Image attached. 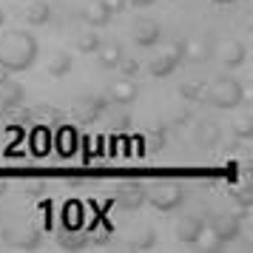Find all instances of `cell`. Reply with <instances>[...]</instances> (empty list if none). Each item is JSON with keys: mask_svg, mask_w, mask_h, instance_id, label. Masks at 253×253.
<instances>
[{"mask_svg": "<svg viewBox=\"0 0 253 253\" xmlns=\"http://www.w3.org/2000/svg\"><path fill=\"white\" fill-rule=\"evenodd\" d=\"M37 37L23 29H9L0 35V66L14 74V71H29L37 60Z\"/></svg>", "mask_w": 253, "mask_h": 253, "instance_id": "1", "label": "cell"}, {"mask_svg": "<svg viewBox=\"0 0 253 253\" xmlns=\"http://www.w3.org/2000/svg\"><path fill=\"white\" fill-rule=\"evenodd\" d=\"M242 97H245V85L239 80L219 77L211 85H205L202 103L213 105V108H236V105H242Z\"/></svg>", "mask_w": 253, "mask_h": 253, "instance_id": "2", "label": "cell"}, {"mask_svg": "<svg viewBox=\"0 0 253 253\" xmlns=\"http://www.w3.org/2000/svg\"><path fill=\"white\" fill-rule=\"evenodd\" d=\"M145 202L162 211V213H168V211H176V208L185 202V188L176 182H162V185H154L145 196Z\"/></svg>", "mask_w": 253, "mask_h": 253, "instance_id": "3", "label": "cell"}, {"mask_svg": "<svg viewBox=\"0 0 253 253\" xmlns=\"http://www.w3.org/2000/svg\"><path fill=\"white\" fill-rule=\"evenodd\" d=\"M185 60V40H176L173 46H168L162 54H154L148 60V74L151 77H168L176 71V66Z\"/></svg>", "mask_w": 253, "mask_h": 253, "instance_id": "4", "label": "cell"}, {"mask_svg": "<svg viewBox=\"0 0 253 253\" xmlns=\"http://www.w3.org/2000/svg\"><path fill=\"white\" fill-rule=\"evenodd\" d=\"M160 35H162L160 23H157V20H148V17H139V20H134V26H131V40L142 48L157 46V43H160Z\"/></svg>", "mask_w": 253, "mask_h": 253, "instance_id": "5", "label": "cell"}, {"mask_svg": "<svg viewBox=\"0 0 253 253\" xmlns=\"http://www.w3.org/2000/svg\"><path fill=\"white\" fill-rule=\"evenodd\" d=\"M205 219L196 216V213H191V216H182L179 222H176V239L185 242V245H196L199 242V236H202V230H205Z\"/></svg>", "mask_w": 253, "mask_h": 253, "instance_id": "6", "label": "cell"}, {"mask_svg": "<svg viewBox=\"0 0 253 253\" xmlns=\"http://www.w3.org/2000/svg\"><path fill=\"white\" fill-rule=\"evenodd\" d=\"M216 57L225 69H239L242 63H245V57H248V48L239 40H225V43H219Z\"/></svg>", "mask_w": 253, "mask_h": 253, "instance_id": "7", "label": "cell"}, {"mask_svg": "<svg viewBox=\"0 0 253 253\" xmlns=\"http://www.w3.org/2000/svg\"><path fill=\"white\" fill-rule=\"evenodd\" d=\"M145 196L148 191L142 188V185H123V188H117V208H123V211H137V208L145 205Z\"/></svg>", "mask_w": 253, "mask_h": 253, "instance_id": "8", "label": "cell"}, {"mask_svg": "<svg viewBox=\"0 0 253 253\" xmlns=\"http://www.w3.org/2000/svg\"><path fill=\"white\" fill-rule=\"evenodd\" d=\"M108 97H111L114 103H120V105L137 103V97H139V83L134 80V77H123V80H117L114 85L108 88Z\"/></svg>", "mask_w": 253, "mask_h": 253, "instance_id": "9", "label": "cell"}, {"mask_svg": "<svg viewBox=\"0 0 253 253\" xmlns=\"http://www.w3.org/2000/svg\"><path fill=\"white\" fill-rule=\"evenodd\" d=\"M23 103V85L14 80H6L0 83V117H6L12 108Z\"/></svg>", "mask_w": 253, "mask_h": 253, "instance_id": "10", "label": "cell"}, {"mask_svg": "<svg viewBox=\"0 0 253 253\" xmlns=\"http://www.w3.org/2000/svg\"><path fill=\"white\" fill-rule=\"evenodd\" d=\"M211 230L216 233L219 239L225 242H233V239H239V233H242V219L239 216H233V213H225V216H216L213 219V225H211Z\"/></svg>", "mask_w": 253, "mask_h": 253, "instance_id": "11", "label": "cell"}, {"mask_svg": "<svg viewBox=\"0 0 253 253\" xmlns=\"http://www.w3.org/2000/svg\"><path fill=\"white\" fill-rule=\"evenodd\" d=\"M83 23L88 29H103V26L111 23V12L103 6V0H91L83 6Z\"/></svg>", "mask_w": 253, "mask_h": 253, "instance_id": "12", "label": "cell"}, {"mask_svg": "<svg viewBox=\"0 0 253 253\" xmlns=\"http://www.w3.org/2000/svg\"><path fill=\"white\" fill-rule=\"evenodd\" d=\"M219 139H222V126H219L216 120H202L199 126H196V145L199 148H216Z\"/></svg>", "mask_w": 253, "mask_h": 253, "instance_id": "13", "label": "cell"}, {"mask_svg": "<svg viewBox=\"0 0 253 253\" xmlns=\"http://www.w3.org/2000/svg\"><path fill=\"white\" fill-rule=\"evenodd\" d=\"M105 108H108V100H105V97H85V100H80V105H77V120H80V123H94Z\"/></svg>", "mask_w": 253, "mask_h": 253, "instance_id": "14", "label": "cell"}, {"mask_svg": "<svg viewBox=\"0 0 253 253\" xmlns=\"http://www.w3.org/2000/svg\"><path fill=\"white\" fill-rule=\"evenodd\" d=\"M23 17H26L29 26H46V23H51V6L43 3V0H32V3L26 6Z\"/></svg>", "mask_w": 253, "mask_h": 253, "instance_id": "15", "label": "cell"}, {"mask_svg": "<svg viewBox=\"0 0 253 253\" xmlns=\"http://www.w3.org/2000/svg\"><path fill=\"white\" fill-rule=\"evenodd\" d=\"M85 242H88V236L80 228H66L63 233H57V245L63 251H83Z\"/></svg>", "mask_w": 253, "mask_h": 253, "instance_id": "16", "label": "cell"}, {"mask_svg": "<svg viewBox=\"0 0 253 253\" xmlns=\"http://www.w3.org/2000/svg\"><path fill=\"white\" fill-rule=\"evenodd\" d=\"M9 245H12L14 251H35L37 245H40V230H37V228L20 230V233L9 236Z\"/></svg>", "mask_w": 253, "mask_h": 253, "instance_id": "17", "label": "cell"}, {"mask_svg": "<svg viewBox=\"0 0 253 253\" xmlns=\"http://www.w3.org/2000/svg\"><path fill=\"white\" fill-rule=\"evenodd\" d=\"M97 60H100V69H117L123 60V48L117 43H105V46L97 48Z\"/></svg>", "mask_w": 253, "mask_h": 253, "instance_id": "18", "label": "cell"}, {"mask_svg": "<svg viewBox=\"0 0 253 253\" xmlns=\"http://www.w3.org/2000/svg\"><path fill=\"white\" fill-rule=\"evenodd\" d=\"M71 66H74V60H71L69 51H57L54 57L48 60V77H66V74H71Z\"/></svg>", "mask_w": 253, "mask_h": 253, "instance_id": "19", "label": "cell"}, {"mask_svg": "<svg viewBox=\"0 0 253 253\" xmlns=\"http://www.w3.org/2000/svg\"><path fill=\"white\" fill-rule=\"evenodd\" d=\"M208 54H211V48H208L205 37L185 40V60H191V63H202V60H208Z\"/></svg>", "mask_w": 253, "mask_h": 253, "instance_id": "20", "label": "cell"}, {"mask_svg": "<svg viewBox=\"0 0 253 253\" xmlns=\"http://www.w3.org/2000/svg\"><path fill=\"white\" fill-rule=\"evenodd\" d=\"M154 242H157V233H154V228L145 225L139 233H134V236L128 239V251H134V253H137V251H151V248H154Z\"/></svg>", "mask_w": 253, "mask_h": 253, "instance_id": "21", "label": "cell"}, {"mask_svg": "<svg viewBox=\"0 0 253 253\" xmlns=\"http://www.w3.org/2000/svg\"><path fill=\"white\" fill-rule=\"evenodd\" d=\"M100 46H103V40L97 35V29H88V32H83L77 37V51H83V54H94Z\"/></svg>", "mask_w": 253, "mask_h": 253, "instance_id": "22", "label": "cell"}, {"mask_svg": "<svg viewBox=\"0 0 253 253\" xmlns=\"http://www.w3.org/2000/svg\"><path fill=\"white\" fill-rule=\"evenodd\" d=\"M233 134L236 139H251L253 137V114H239L233 120Z\"/></svg>", "mask_w": 253, "mask_h": 253, "instance_id": "23", "label": "cell"}, {"mask_svg": "<svg viewBox=\"0 0 253 253\" xmlns=\"http://www.w3.org/2000/svg\"><path fill=\"white\" fill-rule=\"evenodd\" d=\"M202 94H205V83H182L179 85V97L188 103H202Z\"/></svg>", "mask_w": 253, "mask_h": 253, "instance_id": "24", "label": "cell"}, {"mask_svg": "<svg viewBox=\"0 0 253 253\" xmlns=\"http://www.w3.org/2000/svg\"><path fill=\"white\" fill-rule=\"evenodd\" d=\"M196 245H202V251H222V248H225V242L219 239L211 228L202 230V236H199V242H196Z\"/></svg>", "mask_w": 253, "mask_h": 253, "instance_id": "25", "label": "cell"}, {"mask_svg": "<svg viewBox=\"0 0 253 253\" xmlns=\"http://www.w3.org/2000/svg\"><path fill=\"white\" fill-rule=\"evenodd\" d=\"M117 69L123 71L126 77H134V74L139 71V63H137L134 57H123V60H120V66H117Z\"/></svg>", "mask_w": 253, "mask_h": 253, "instance_id": "26", "label": "cell"}, {"mask_svg": "<svg viewBox=\"0 0 253 253\" xmlns=\"http://www.w3.org/2000/svg\"><path fill=\"white\" fill-rule=\"evenodd\" d=\"M103 6H105L111 14H120V12L128 6V0H103Z\"/></svg>", "mask_w": 253, "mask_h": 253, "instance_id": "27", "label": "cell"}, {"mask_svg": "<svg viewBox=\"0 0 253 253\" xmlns=\"http://www.w3.org/2000/svg\"><path fill=\"white\" fill-rule=\"evenodd\" d=\"M188 120H191V111H188V108H185V111H179V114L173 117V126H185V123H188Z\"/></svg>", "mask_w": 253, "mask_h": 253, "instance_id": "28", "label": "cell"}, {"mask_svg": "<svg viewBox=\"0 0 253 253\" xmlns=\"http://www.w3.org/2000/svg\"><path fill=\"white\" fill-rule=\"evenodd\" d=\"M236 199H239L242 208H251V194H248V191H239V194H236Z\"/></svg>", "mask_w": 253, "mask_h": 253, "instance_id": "29", "label": "cell"}, {"mask_svg": "<svg viewBox=\"0 0 253 253\" xmlns=\"http://www.w3.org/2000/svg\"><path fill=\"white\" fill-rule=\"evenodd\" d=\"M131 6H137V9H145V6H154L157 0H128Z\"/></svg>", "mask_w": 253, "mask_h": 253, "instance_id": "30", "label": "cell"}, {"mask_svg": "<svg viewBox=\"0 0 253 253\" xmlns=\"http://www.w3.org/2000/svg\"><path fill=\"white\" fill-rule=\"evenodd\" d=\"M111 126H114V128H120V131H123V128L128 126V117H126V114H123V117H114V123H111Z\"/></svg>", "mask_w": 253, "mask_h": 253, "instance_id": "31", "label": "cell"}, {"mask_svg": "<svg viewBox=\"0 0 253 253\" xmlns=\"http://www.w3.org/2000/svg\"><path fill=\"white\" fill-rule=\"evenodd\" d=\"M211 3H216V6H233L236 0H211Z\"/></svg>", "mask_w": 253, "mask_h": 253, "instance_id": "32", "label": "cell"}, {"mask_svg": "<svg viewBox=\"0 0 253 253\" xmlns=\"http://www.w3.org/2000/svg\"><path fill=\"white\" fill-rule=\"evenodd\" d=\"M6 80H9V71H6L3 66H0V83H6Z\"/></svg>", "mask_w": 253, "mask_h": 253, "instance_id": "33", "label": "cell"}, {"mask_svg": "<svg viewBox=\"0 0 253 253\" xmlns=\"http://www.w3.org/2000/svg\"><path fill=\"white\" fill-rule=\"evenodd\" d=\"M3 23H6V12L0 9V29H3Z\"/></svg>", "mask_w": 253, "mask_h": 253, "instance_id": "34", "label": "cell"}, {"mask_svg": "<svg viewBox=\"0 0 253 253\" xmlns=\"http://www.w3.org/2000/svg\"><path fill=\"white\" fill-rule=\"evenodd\" d=\"M0 194H6V182L3 179H0Z\"/></svg>", "mask_w": 253, "mask_h": 253, "instance_id": "35", "label": "cell"}]
</instances>
